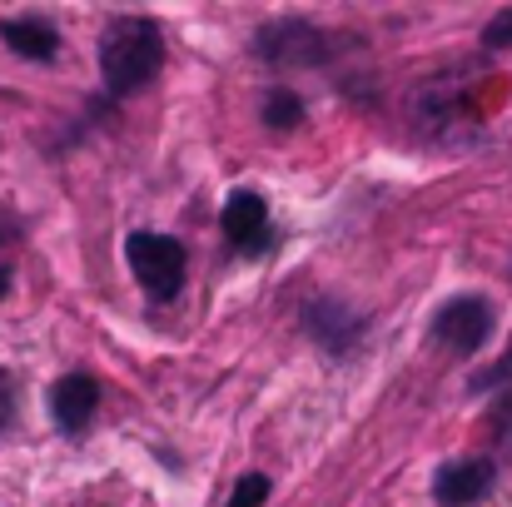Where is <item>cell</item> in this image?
<instances>
[{
    "instance_id": "3957f363",
    "label": "cell",
    "mask_w": 512,
    "mask_h": 507,
    "mask_svg": "<svg viewBox=\"0 0 512 507\" xmlns=\"http://www.w3.org/2000/svg\"><path fill=\"white\" fill-rule=\"evenodd\" d=\"M488 334H493V309H488V299H453V304H443L438 319H433V338H438L443 348L463 353V358L478 353Z\"/></svg>"
},
{
    "instance_id": "8fae6325",
    "label": "cell",
    "mask_w": 512,
    "mask_h": 507,
    "mask_svg": "<svg viewBox=\"0 0 512 507\" xmlns=\"http://www.w3.org/2000/svg\"><path fill=\"white\" fill-rule=\"evenodd\" d=\"M512 378V348H508V358L493 368V373H483V378H473V388H493V383H508Z\"/></svg>"
},
{
    "instance_id": "5b68a950",
    "label": "cell",
    "mask_w": 512,
    "mask_h": 507,
    "mask_svg": "<svg viewBox=\"0 0 512 507\" xmlns=\"http://www.w3.org/2000/svg\"><path fill=\"white\" fill-rule=\"evenodd\" d=\"M95 408H100V383L90 378V373H70V378H60L55 388H50V413H55V423L60 428H85L90 418H95Z\"/></svg>"
},
{
    "instance_id": "30bf717a",
    "label": "cell",
    "mask_w": 512,
    "mask_h": 507,
    "mask_svg": "<svg viewBox=\"0 0 512 507\" xmlns=\"http://www.w3.org/2000/svg\"><path fill=\"white\" fill-rule=\"evenodd\" d=\"M483 45H493V50L512 45V10H503V15H493V20H488V30H483Z\"/></svg>"
},
{
    "instance_id": "ba28073f",
    "label": "cell",
    "mask_w": 512,
    "mask_h": 507,
    "mask_svg": "<svg viewBox=\"0 0 512 507\" xmlns=\"http://www.w3.org/2000/svg\"><path fill=\"white\" fill-rule=\"evenodd\" d=\"M264 120H269L274 130H294V125L304 120V105H299L289 90H274V95H269V105H264Z\"/></svg>"
},
{
    "instance_id": "4fadbf2b",
    "label": "cell",
    "mask_w": 512,
    "mask_h": 507,
    "mask_svg": "<svg viewBox=\"0 0 512 507\" xmlns=\"http://www.w3.org/2000/svg\"><path fill=\"white\" fill-rule=\"evenodd\" d=\"M5 289H10V274H5V269H0V299H5Z\"/></svg>"
},
{
    "instance_id": "9c48e42d",
    "label": "cell",
    "mask_w": 512,
    "mask_h": 507,
    "mask_svg": "<svg viewBox=\"0 0 512 507\" xmlns=\"http://www.w3.org/2000/svg\"><path fill=\"white\" fill-rule=\"evenodd\" d=\"M269 503V478L264 473H244L229 493V507H264Z\"/></svg>"
},
{
    "instance_id": "8992f818",
    "label": "cell",
    "mask_w": 512,
    "mask_h": 507,
    "mask_svg": "<svg viewBox=\"0 0 512 507\" xmlns=\"http://www.w3.org/2000/svg\"><path fill=\"white\" fill-rule=\"evenodd\" d=\"M264 224H269V209L254 189H239L224 199V234L239 244V249H259L264 239Z\"/></svg>"
},
{
    "instance_id": "52a82bcc",
    "label": "cell",
    "mask_w": 512,
    "mask_h": 507,
    "mask_svg": "<svg viewBox=\"0 0 512 507\" xmlns=\"http://www.w3.org/2000/svg\"><path fill=\"white\" fill-rule=\"evenodd\" d=\"M0 40H5L15 55H25V60H50V55L60 50V35H55L50 25H40V20H5V25H0Z\"/></svg>"
},
{
    "instance_id": "277c9868",
    "label": "cell",
    "mask_w": 512,
    "mask_h": 507,
    "mask_svg": "<svg viewBox=\"0 0 512 507\" xmlns=\"http://www.w3.org/2000/svg\"><path fill=\"white\" fill-rule=\"evenodd\" d=\"M488 488H493V463H488V458L448 463V468L433 478V498H438V507H468V503H478Z\"/></svg>"
},
{
    "instance_id": "6da1fadb",
    "label": "cell",
    "mask_w": 512,
    "mask_h": 507,
    "mask_svg": "<svg viewBox=\"0 0 512 507\" xmlns=\"http://www.w3.org/2000/svg\"><path fill=\"white\" fill-rule=\"evenodd\" d=\"M165 60V40H160V25L145 20V15H125L105 30L100 40V75L110 85V95H135L155 80Z\"/></svg>"
},
{
    "instance_id": "7c38bea8",
    "label": "cell",
    "mask_w": 512,
    "mask_h": 507,
    "mask_svg": "<svg viewBox=\"0 0 512 507\" xmlns=\"http://www.w3.org/2000/svg\"><path fill=\"white\" fill-rule=\"evenodd\" d=\"M10 413H15V398H10V378L0 373V428L10 423Z\"/></svg>"
},
{
    "instance_id": "7a4b0ae2",
    "label": "cell",
    "mask_w": 512,
    "mask_h": 507,
    "mask_svg": "<svg viewBox=\"0 0 512 507\" xmlns=\"http://www.w3.org/2000/svg\"><path fill=\"white\" fill-rule=\"evenodd\" d=\"M135 279L150 289V299H174L184 279V244L170 234H130L125 244Z\"/></svg>"
}]
</instances>
